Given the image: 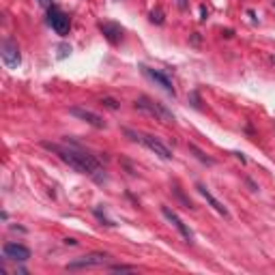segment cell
Returning <instances> with one entry per match:
<instances>
[{"mask_svg": "<svg viewBox=\"0 0 275 275\" xmlns=\"http://www.w3.org/2000/svg\"><path fill=\"white\" fill-rule=\"evenodd\" d=\"M273 6H275V2H273Z\"/></svg>", "mask_w": 275, "mask_h": 275, "instance_id": "603a6c76", "label": "cell"}, {"mask_svg": "<svg viewBox=\"0 0 275 275\" xmlns=\"http://www.w3.org/2000/svg\"><path fill=\"white\" fill-rule=\"evenodd\" d=\"M136 110H142V112H146L150 116H155L157 121H161V123H174V114L170 112V110L163 106L161 101H155V99H150L148 95H140L136 99Z\"/></svg>", "mask_w": 275, "mask_h": 275, "instance_id": "3957f363", "label": "cell"}, {"mask_svg": "<svg viewBox=\"0 0 275 275\" xmlns=\"http://www.w3.org/2000/svg\"><path fill=\"white\" fill-rule=\"evenodd\" d=\"M150 22H153V24H163V13L161 11H153V13H150Z\"/></svg>", "mask_w": 275, "mask_h": 275, "instance_id": "ac0fdd59", "label": "cell"}, {"mask_svg": "<svg viewBox=\"0 0 275 275\" xmlns=\"http://www.w3.org/2000/svg\"><path fill=\"white\" fill-rule=\"evenodd\" d=\"M176 4H179V9H183V11L187 9V0H176Z\"/></svg>", "mask_w": 275, "mask_h": 275, "instance_id": "d6986e66", "label": "cell"}, {"mask_svg": "<svg viewBox=\"0 0 275 275\" xmlns=\"http://www.w3.org/2000/svg\"><path fill=\"white\" fill-rule=\"evenodd\" d=\"M108 254L106 252H93V254H86V256H80L75 260L65 267L67 271H77V269H93V267H103L108 263Z\"/></svg>", "mask_w": 275, "mask_h": 275, "instance_id": "277c9868", "label": "cell"}, {"mask_svg": "<svg viewBox=\"0 0 275 275\" xmlns=\"http://www.w3.org/2000/svg\"><path fill=\"white\" fill-rule=\"evenodd\" d=\"M110 271H121V273H136L138 267L134 265H110Z\"/></svg>", "mask_w": 275, "mask_h": 275, "instance_id": "5bb4252c", "label": "cell"}, {"mask_svg": "<svg viewBox=\"0 0 275 275\" xmlns=\"http://www.w3.org/2000/svg\"><path fill=\"white\" fill-rule=\"evenodd\" d=\"M196 189H198V194H200L202 198H205V200H206L208 205H211L219 215H224V217H228V215H230V213H228V208H226L224 205H221V202H219L217 198H215V196H213L211 192H208V187L205 185V183H196Z\"/></svg>", "mask_w": 275, "mask_h": 275, "instance_id": "7c38bea8", "label": "cell"}, {"mask_svg": "<svg viewBox=\"0 0 275 275\" xmlns=\"http://www.w3.org/2000/svg\"><path fill=\"white\" fill-rule=\"evenodd\" d=\"M200 22H205V19H206V9H205V6H200Z\"/></svg>", "mask_w": 275, "mask_h": 275, "instance_id": "ffe728a7", "label": "cell"}, {"mask_svg": "<svg viewBox=\"0 0 275 275\" xmlns=\"http://www.w3.org/2000/svg\"><path fill=\"white\" fill-rule=\"evenodd\" d=\"M43 148H48L50 153H54L58 159L65 161L69 168H73L75 172L93 176L95 181H101L99 172L101 161L97 159V155H93L88 148H84L82 144H77L75 140H65V142H41Z\"/></svg>", "mask_w": 275, "mask_h": 275, "instance_id": "6da1fadb", "label": "cell"}, {"mask_svg": "<svg viewBox=\"0 0 275 275\" xmlns=\"http://www.w3.org/2000/svg\"><path fill=\"white\" fill-rule=\"evenodd\" d=\"M93 213H95V217L99 219V221H103V224H106V226H116L112 219H108V215H106V213H101V211H99V208H95Z\"/></svg>", "mask_w": 275, "mask_h": 275, "instance_id": "2e32d148", "label": "cell"}, {"mask_svg": "<svg viewBox=\"0 0 275 275\" xmlns=\"http://www.w3.org/2000/svg\"><path fill=\"white\" fill-rule=\"evenodd\" d=\"M30 250L22 243H4L2 245V258L4 260H13V263H26L30 260Z\"/></svg>", "mask_w": 275, "mask_h": 275, "instance_id": "ba28073f", "label": "cell"}, {"mask_svg": "<svg viewBox=\"0 0 275 275\" xmlns=\"http://www.w3.org/2000/svg\"><path fill=\"white\" fill-rule=\"evenodd\" d=\"M161 215H163V217H166V219L170 221V224H172V226L176 228V230H179V234H181V237L187 241V243H192L194 234H192V230H189V226H187L185 221H183V219L179 217V215H176V213L172 211V208L163 205V206H161Z\"/></svg>", "mask_w": 275, "mask_h": 275, "instance_id": "30bf717a", "label": "cell"}, {"mask_svg": "<svg viewBox=\"0 0 275 275\" xmlns=\"http://www.w3.org/2000/svg\"><path fill=\"white\" fill-rule=\"evenodd\" d=\"M65 243H67V245H75L77 241H75V239H65Z\"/></svg>", "mask_w": 275, "mask_h": 275, "instance_id": "44dd1931", "label": "cell"}, {"mask_svg": "<svg viewBox=\"0 0 275 275\" xmlns=\"http://www.w3.org/2000/svg\"><path fill=\"white\" fill-rule=\"evenodd\" d=\"M174 194H176V196H179V200L183 202V205H185V208H194V202H192V200H187V198H185V196H183V194H181V189H179V187H176V189H174Z\"/></svg>", "mask_w": 275, "mask_h": 275, "instance_id": "e0dca14e", "label": "cell"}, {"mask_svg": "<svg viewBox=\"0 0 275 275\" xmlns=\"http://www.w3.org/2000/svg\"><path fill=\"white\" fill-rule=\"evenodd\" d=\"M123 134H125L132 142H138V144H142V146H146L150 153H155L157 157H159V159L172 161V157H174L172 150H170L157 136L146 134V132H138V129H132V127H123Z\"/></svg>", "mask_w": 275, "mask_h": 275, "instance_id": "7a4b0ae2", "label": "cell"}, {"mask_svg": "<svg viewBox=\"0 0 275 275\" xmlns=\"http://www.w3.org/2000/svg\"><path fill=\"white\" fill-rule=\"evenodd\" d=\"M140 71H142V75H146L150 82H155L157 86H161L163 90H166L168 95H172V97H176V88H174V84H172V80L163 73V71H159V69H153V67H146V65H142L140 67Z\"/></svg>", "mask_w": 275, "mask_h": 275, "instance_id": "52a82bcc", "label": "cell"}, {"mask_svg": "<svg viewBox=\"0 0 275 275\" xmlns=\"http://www.w3.org/2000/svg\"><path fill=\"white\" fill-rule=\"evenodd\" d=\"M48 24L52 26V30H54L56 35H61V37L67 35L69 28H71L69 15L63 9H58V6H50V11H48Z\"/></svg>", "mask_w": 275, "mask_h": 275, "instance_id": "8992f818", "label": "cell"}, {"mask_svg": "<svg viewBox=\"0 0 275 275\" xmlns=\"http://www.w3.org/2000/svg\"><path fill=\"white\" fill-rule=\"evenodd\" d=\"M99 30H101V35L106 37L112 45H119V43L123 41V35H125L123 26L116 24V22H101V24H99Z\"/></svg>", "mask_w": 275, "mask_h": 275, "instance_id": "8fae6325", "label": "cell"}, {"mask_svg": "<svg viewBox=\"0 0 275 275\" xmlns=\"http://www.w3.org/2000/svg\"><path fill=\"white\" fill-rule=\"evenodd\" d=\"M0 58H2L6 69H17L19 63H22V54H19V48L13 39H4L0 43Z\"/></svg>", "mask_w": 275, "mask_h": 275, "instance_id": "5b68a950", "label": "cell"}, {"mask_svg": "<svg viewBox=\"0 0 275 275\" xmlns=\"http://www.w3.org/2000/svg\"><path fill=\"white\" fill-rule=\"evenodd\" d=\"M69 114H71V116H75V119H80V121H84L86 125L95 127V129H106V121H103L99 114L90 112V110H86V108L73 106V108H69Z\"/></svg>", "mask_w": 275, "mask_h": 275, "instance_id": "9c48e42d", "label": "cell"}, {"mask_svg": "<svg viewBox=\"0 0 275 275\" xmlns=\"http://www.w3.org/2000/svg\"><path fill=\"white\" fill-rule=\"evenodd\" d=\"M189 153H194L196 155V159H200L202 163H206V166H215V159H211V157H206L205 153H202V150L198 148V146H196V144H189Z\"/></svg>", "mask_w": 275, "mask_h": 275, "instance_id": "4fadbf2b", "label": "cell"}, {"mask_svg": "<svg viewBox=\"0 0 275 275\" xmlns=\"http://www.w3.org/2000/svg\"><path fill=\"white\" fill-rule=\"evenodd\" d=\"M101 106H106L108 110H119L121 103L116 101V99H112V97H103V99H101Z\"/></svg>", "mask_w": 275, "mask_h": 275, "instance_id": "9a60e30c", "label": "cell"}, {"mask_svg": "<svg viewBox=\"0 0 275 275\" xmlns=\"http://www.w3.org/2000/svg\"><path fill=\"white\" fill-rule=\"evenodd\" d=\"M39 2H43V4H48V2H50V0H39Z\"/></svg>", "mask_w": 275, "mask_h": 275, "instance_id": "7402d4cb", "label": "cell"}]
</instances>
